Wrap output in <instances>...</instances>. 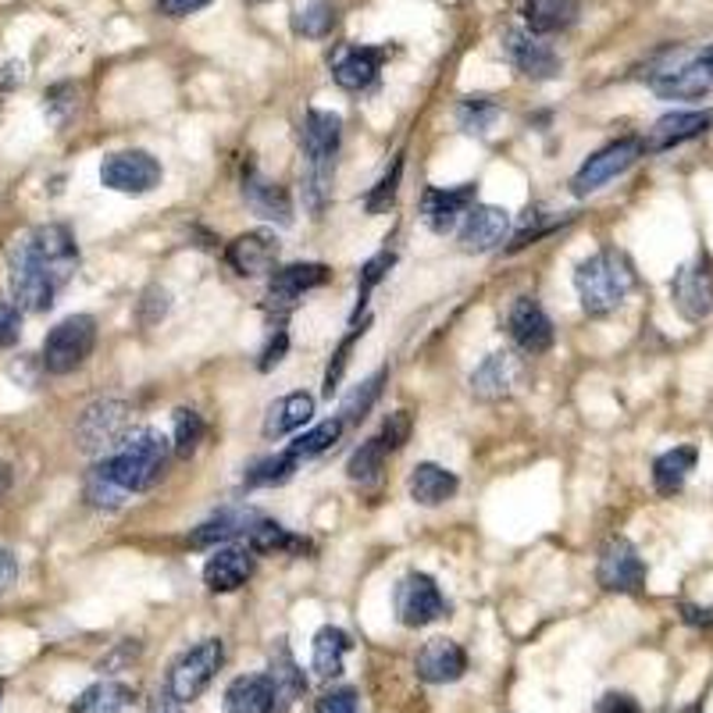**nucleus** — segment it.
<instances>
[{
    "label": "nucleus",
    "instance_id": "obj_11",
    "mask_svg": "<svg viewBox=\"0 0 713 713\" xmlns=\"http://www.w3.org/2000/svg\"><path fill=\"white\" fill-rule=\"evenodd\" d=\"M596 581L607 592H642L646 589V564L627 539H610L599 553Z\"/></svg>",
    "mask_w": 713,
    "mask_h": 713
},
{
    "label": "nucleus",
    "instance_id": "obj_22",
    "mask_svg": "<svg viewBox=\"0 0 713 713\" xmlns=\"http://www.w3.org/2000/svg\"><path fill=\"white\" fill-rule=\"evenodd\" d=\"M414 670H418V678L428 684H450L456 678H464L467 653L456 646L453 638H432L421 646L418 660H414Z\"/></svg>",
    "mask_w": 713,
    "mask_h": 713
},
{
    "label": "nucleus",
    "instance_id": "obj_26",
    "mask_svg": "<svg viewBox=\"0 0 713 713\" xmlns=\"http://www.w3.org/2000/svg\"><path fill=\"white\" fill-rule=\"evenodd\" d=\"M268 681H271V689H275V713H285L299 695L307 692L304 670L296 667L293 653H290V646H285V642H275V649H271Z\"/></svg>",
    "mask_w": 713,
    "mask_h": 713
},
{
    "label": "nucleus",
    "instance_id": "obj_17",
    "mask_svg": "<svg viewBox=\"0 0 713 713\" xmlns=\"http://www.w3.org/2000/svg\"><path fill=\"white\" fill-rule=\"evenodd\" d=\"M475 193L478 185H456V190H425L421 196V222L425 228H432L435 236H446L450 228L464 218V214L475 207Z\"/></svg>",
    "mask_w": 713,
    "mask_h": 713
},
{
    "label": "nucleus",
    "instance_id": "obj_59",
    "mask_svg": "<svg viewBox=\"0 0 713 713\" xmlns=\"http://www.w3.org/2000/svg\"><path fill=\"white\" fill-rule=\"evenodd\" d=\"M8 489H11V467L0 464V496H4Z\"/></svg>",
    "mask_w": 713,
    "mask_h": 713
},
{
    "label": "nucleus",
    "instance_id": "obj_54",
    "mask_svg": "<svg viewBox=\"0 0 713 713\" xmlns=\"http://www.w3.org/2000/svg\"><path fill=\"white\" fill-rule=\"evenodd\" d=\"M14 578H19V561H14L11 550H0V596H4Z\"/></svg>",
    "mask_w": 713,
    "mask_h": 713
},
{
    "label": "nucleus",
    "instance_id": "obj_20",
    "mask_svg": "<svg viewBox=\"0 0 713 713\" xmlns=\"http://www.w3.org/2000/svg\"><path fill=\"white\" fill-rule=\"evenodd\" d=\"M713 128V111H675V114H664L660 122L649 128V136L642 139L646 154H660L670 147H681V143L699 139L703 133Z\"/></svg>",
    "mask_w": 713,
    "mask_h": 713
},
{
    "label": "nucleus",
    "instance_id": "obj_2",
    "mask_svg": "<svg viewBox=\"0 0 713 713\" xmlns=\"http://www.w3.org/2000/svg\"><path fill=\"white\" fill-rule=\"evenodd\" d=\"M168 439L157 432L128 435L114 453H107L90 475H86V499L100 510L122 507L133 493H147L161 482L168 467Z\"/></svg>",
    "mask_w": 713,
    "mask_h": 713
},
{
    "label": "nucleus",
    "instance_id": "obj_12",
    "mask_svg": "<svg viewBox=\"0 0 713 713\" xmlns=\"http://www.w3.org/2000/svg\"><path fill=\"white\" fill-rule=\"evenodd\" d=\"M670 296H675V307L681 318L689 321H706L713 314V268L710 261H689L675 271L670 279Z\"/></svg>",
    "mask_w": 713,
    "mask_h": 713
},
{
    "label": "nucleus",
    "instance_id": "obj_9",
    "mask_svg": "<svg viewBox=\"0 0 713 713\" xmlns=\"http://www.w3.org/2000/svg\"><path fill=\"white\" fill-rule=\"evenodd\" d=\"M393 607H396L399 624L425 627V624H435L442 613H446V599H442L435 578L421 575V570H410V575L396 581Z\"/></svg>",
    "mask_w": 713,
    "mask_h": 713
},
{
    "label": "nucleus",
    "instance_id": "obj_32",
    "mask_svg": "<svg viewBox=\"0 0 713 713\" xmlns=\"http://www.w3.org/2000/svg\"><path fill=\"white\" fill-rule=\"evenodd\" d=\"M261 518L257 510H247V507H228L222 513H214L211 521H204L193 532V546H218V542H228V539H236V535H247L253 521Z\"/></svg>",
    "mask_w": 713,
    "mask_h": 713
},
{
    "label": "nucleus",
    "instance_id": "obj_30",
    "mask_svg": "<svg viewBox=\"0 0 713 713\" xmlns=\"http://www.w3.org/2000/svg\"><path fill=\"white\" fill-rule=\"evenodd\" d=\"M310 418H314V396L310 393H290V396L275 399V404L268 407L264 435L268 439H282V435L296 432V428H304Z\"/></svg>",
    "mask_w": 713,
    "mask_h": 713
},
{
    "label": "nucleus",
    "instance_id": "obj_57",
    "mask_svg": "<svg viewBox=\"0 0 713 713\" xmlns=\"http://www.w3.org/2000/svg\"><path fill=\"white\" fill-rule=\"evenodd\" d=\"M25 79V65L22 61H8L0 68V90H14V86H22Z\"/></svg>",
    "mask_w": 713,
    "mask_h": 713
},
{
    "label": "nucleus",
    "instance_id": "obj_53",
    "mask_svg": "<svg viewBox=\"0 0 713 713\" xmlns=\"http://www.w3.org/2000/svg\"><path fill=\"white\" fill-rule=\"evenodd\" d=\"M596 713H638V706H635V699H632V695L610 692V695H603V699H599Z\"/></svg>",
    "mask_w": 713,
    "mask_h": 713
},
{
    "label": "nucleus",
    "instance_id": "obj_34",
    "mask_svg": "<svg viewBox=\"0 0 713 713\" xmlns=\"http://www.w3.org/2000/svg\"><path fill=\"white\" fill-rule=\"evenodd\" d=\"M133 706V689L122 681H97L90 684L79 699L71 713H122Z\"/></svg>",
    "mask_w": 713,
    "mask_h": 713
},
{
    "label": "nucleus",
    "instance_id": "obj_43",
    "mask_svg": "<svg viewBox=\"0 0 713 713\" xmlns=\"http://www.w3.org/2000/svg\"><path fill=\"white\" fill-rule=\"evenodd\" d=\"M76 104H79V90L71 82H57L47 90V97H43V111H47V118L54 125H65L71 114H76Z\"/></svg>",
    "mask_w": 713,
    "mask_h": 713
},
{
    "label": "nucleus",
    "instance_id": "obj_19",
    "mask_svg": "<svg viewBox=\"0 0 713 713\" xmlns=\"http://www.w3.org/2000/svg\"><path fill=\"white\" fill-rule=\"evenodd\" d=\"M521 375H524V367L513 353H507V350L489 353L475 367V375H471V393H475L478 399H485V404H493V399H503V396H510L513 389H518Z\"/></svg>",
    "mask_w": 713,
    "mask_h": 713
},
{
    "label": "nucleus",
    "instance_id": "obj_39",
    "mask_svg": "<svg viewBox=\"0 0 713 713\" xmlns=\"http://www.w3.org/2000/svg\"><path fill=\"white\" fill-rule=\"evenodd\" d=\"M385 378H389V371L382 367V371H375L371 378H364L361 385H356V389H353L347 399H342V410H339V414H342V425H347V421H364V418H367V410L375 407V399L382 396V382H385Z\"/></svg>",
    "mask_w": 713,
    "mask_h": 713
},
{
    "label": "nucleus",
    "instance_id": "obj_25",
    "mask_svg": "<svg viewBox=\"0 0 713 713\" xmlns=\"http://www.w3.org/2000/svg\"><path fill=\"white\" fill-rule=\"evenodd\" d=\"M382 61H385V50L382 47H350L336 57L332 65V79L342 86V90H367L371 82L378 79L382 71Z\"/></svg>",
    "mask_w": 713,
    "mask_h": 713
},
{
    "label": "nucleus",
    "instance_id": "obj_8",
    "mask_svg": "<svg viewBox=\"0 0 713 713\" xmlns=\"http://www.w3.org/2000/svg\"><path fill=\"white\" fill-rule=\"evenodd\" d=\"M642 154H646V147H642L638 136H624V139L607 143L603 150H596L589 161H585L575 171V179H570V193H575V196H589L596 190H603L607 182L624 176V171L632 168Z\"/></svg>",
    "mask_w": 713,
    "mask_h": 713
},
{
    "label": "nucleus",
    "instance_id": "obj_55",
    "mask_svg": "<svg viewBox=\"0 0 713 713\" xmlns=\"http://www.w3.org/2000/svg\"><path fill=\"white\" fill-rule=\"evenodd\" d=\"M681 621L692 624V627H713V607H692V603H684V607H681Z\"/></svg>",
    "mask_w": 713,
    "mask_h": 713
},
{
    "label": "nucleus",
    "instance_id": "obj_31",
    "mask_svg": "<svg viewBox=\"0 0 713 713\" xmlns=\"http://www.w3.org/2000/svg\"><path fill=\"white\" fill-rule=\"evenodd\" d=\"M695 461H699V450L695 446H675L660 453L653 461V485L660 496H675L681 493V485L689 482V475L695 471Z\"/></svg>",
    "mask_w": 713,
    "mask_h": 713
},
{
    "label": "nucleus",
    "instance_id": "obj_33",
    "mask_svg": "<svg viewBox=\"0 0 713 713\" xmlns=\"http://www.w3.org/2000/svg\"><path fill=\"white\" fill-rule=\"evenodd\" d=\"M350 653V635L342 627L325 624L318 635H314V675L321 678H336L342 675V656Z\"/></svg>",
    "mask_w": 713,
    "mask_h": 713
},
{
    "label": "nucleus",
    "instance_id": "obj_5",
    "mask_svg": "<svg viewBox=\"0 0 713 713\" xmlns=\"http://www.w3.org/2000/svg\"><path fill=\"white\" fill-rule=\"evenodd\" d=\"M97 347V321L90 314H71V318L57 321L47 339H43V371L50 375H71L76 367L90 361V353Z\"/></svg>",
    "mask_w": 713,
    "mask_h": 713
},
{
    "label": "nucleus",
    "instance_id": "obj_48",
    "mask_svg": "<svg viewBox=\"0 0 713 713\" xmlns=\"http://www.w3.org/2000/svg\"><path fill=\"white\" fill-rule=\"evenodd\" d=\"M318 713H361V706H356V692L353 689H328L321 699H318Z\"/></svg>",
    "mask_w": 713,
    "mask_h": 713
},
{
    "label": "nucleus",
    "instance_id": "obj_52",
    "mask_svg": "<svg viewBox=\"0 0 713 713\" xmlns=\"http://www.w3.org/2000/svg\"><path fill=\"white\" fill-rule=\"evenodd\" d=\"M211 0H157V8L168 19H185V14H196L200 8H207Z\"/></svg>",
    "mask_w": 713,
    "mask_h": 713
},
{
    "label": "nucleus",
    "instance_id": "obj_29",
    "mask_svg": "<svg viewBox=\"0 0 713 713\" xmlns=\"http://www.w3.org/2000/svg\"><path fill=\"white\" fill-rule=\"evenodd\" d=\"M225 713H275V689L268 675H242L228 684Z\"/></svg>",
    "mask_w": 713,
    "mask_h": 713
},
{
    "label": "nucleus",
    "instance_id": "obj_58",
    "mask_svg": "<svg viewBox=\"0 0 713 713\" xmlns=\"http://www.w3.org/2000/svg\"><path fill=\"white\" fill-rule=\"evenodd\" d=\"M695 65L703 68L706 76L713 79V47H703V50H699V54H695Z\"/></svg>",
    "mask_w": 713,
    "mask_h": 713
},
{
    "label": "nucleus",
    "instance_id": "obj_21",
    "mask_svg": "<svg viewBox=\"0 0 713 713\" xmlns=\"http://www.w3.org/2000/svg\"><path fill=\"white\" fill-rule=\"evenodd\" d=\"M328 282V268L325 264H285L275 268L268 279V307L290 310L304 293L318 290Z\"/></svg>",
    "mask_w": 713,
    "mask_h": 713
},
{
    "label": "nucleus",
    "instance_id": "obj_14",
    "mask_svg": "<svg viewBox=\"0 0 713 713\" xmlns=\"http://www.w3.org/2000/svg\"><path fill=\"white\" fill-rule=\"evenodd\" d=\"M503 50L510 57V65L528 79H553L561 71V57L553 54L550 43H542L528 29H507L503 33Z\"/></svg>",
    "mask_w": 713,
    "mask_h": 713
},
{
    "label": "nucleus",
    "instance_id": "obj_27",
    "mask_svg": "<svg viewBox=\"0 0 713 713\" xmlns=\"http://www.w3.org/2000/svg\"><path fill=\"white\" fill-rule=\"evenodd\" d=\"M407 489H410L414 503H421V507H439V503H446V499H453V493L461 489V482H456L453 471H446L442 464L425 461V464H418V467L410 471Z\"/></svg>",
    "mask_w": 713,
    "mask_h": 713
},
{
    "label": "nucleus",
    "instance_id": "obj_41",
    "mask_svg": "<svg viewBox=\"0 0 713 713\" xmlns=\"http://www.w3.org/2000/svg\"><path fill=\"white\" fill-rule=\"evenodd\" d=\"M393 261H396V253H393V250H382V253H375V257H371V261L361 268V275H356V310H353V318L364 310L371 290H375V285L385 279V271L393 268Z\"/></svg>",
    "mask_w": 713,
    "mask_h": 713
},
{
    "label": "nucleus",
    "instance_id": "obj_13",
    "mask_svg": "<svg viewBox=\"0 0 713 713\" xmlns=\"http://www.w3.org/2000/svg\"><path fill=\"white\" fill-rule=\"evenodd\" d=\"M225 261L242 279L268 275V271H275V261H279V239H275V233H268V228L242 233V236H236L233 242H228Z\"/></svg>",
    "mask_w": 713,
    "mask_h": 713
},
{
    "label": "nucleus",
    "instance_id": "obj_24",
    "mask_svg": "<svg viewBox=\"0 0 713 713\" xmlns=\"http://www.w3.org/2000/svg\"><path fill=\"white\" fill-rule=\"evenodd\" d=\"M649 86H653V93L664 100H699L713 90V79L695 65V57H689V61H681V65L656 68Z\"/></svg>",
    "mask_w": 713,
    "mask_h": 713
},
{
    "label": "nucleus",
    "instance_id": "obj_16",
    "mask_svg": "<svg viewBox=\"0 0 713 713\" xmlns=\"http://www.w3.org/2000/svg\"><path fill=\"white\" fill-rule=\"evenodd\" d=\"M507 328H510V339L518 342L524 353H532V356L546 353V350L553 347V339H556L550 314L542 310L532 296H521L518 304L510 307Z\"/></svg>",
    "mask_w": 713,
    "mask_h": 713
},
{
    "label": "nucleus",
    "instance_id": "obj_46",
    "mask_svg": "<svg viewBox=\"0 0 713 713\" xmlns=\"http://www.w3.org/2000/svg\"><path fill=\"white\" fill-rule=\"evenodd\" d=\"M410 428H414V421H410V414L407 410H393L389 418H385V425H382V446L389 450V453H396V450H404L407 446V439H410Z\"/></svg>",
    "mask_w": 713,
    "mask_h": 713
},
{
    "label": "nucleus",
    "instance_id": "obj_49",
    "mask_svg": "<svg viewBox=\"0 0 713 713\" xmlns=\"http://www.w3.org/2000/svg\"><path fill=\"white\" fill-rule=\"evenodd\" d=\"M165 314H168V293L150 285L139 299V318H143V325H154V321H161Z\"/></svg>",
    "mask_w": 713,
    "mask_h": 713
},
{
    "label": "nucleus",
    "instance_id": "obj_35",
    "mask_svg": "<svg viewBox=\"0 0 713 713\" xmlns=\"http://www.w3.org/2000/svg\"><path fill=\"white\" fill-rule=\"evenodd\" d=\"M250 542V553H293V550H307L304 539L290 535L279 521H268V518H257L253 528L247 532Z\"/></svg>",
    "mask_w": 713,
    "mask_h": 713
},
{
    "label": "nucleus",
    "instance_id": "obj_44",
    "mask_svg": "<svg viewBox=\"0 0 713 713\" xmlns=\"http://www.w3.org/2000/svg\"><path fill=\"white\" fill-rule=\"evenodd\" d=\"M200 439H204V418L190 407H179L176 410V453L179 456H190Z\"/></svg>",
    "mask_w": 713,
    "mask_h": 713
},
{
    "label": "nucleus",
    "instance_id": "obj_56",
    "mask_svg": "<svg viewBox=\"0 0 713 713\" xmlns=\"http://www.w3.org/2000/svg\"><path fill=\"white\" fill-rule=\"evenodd\" d=\"M147 713H182V703L168 692V684H165V689H157V692H154Z\"/></svg>",
    "mask_w": 713,
    "mask_h": 713
},
{
    "label": "nucleus",
    "instance_id": "obj_7",
    "mask_svg": "<svg viewBox=\"0 0 713 713\" xmlns=\"http://www.w3.org/2000/svg\"><path fill=\"white\" fill-rule=\"evenodd\" d=\"M225 660V646L218 638H204V642H196L193 649H185L176 664H171L168 670V692L179 699V703H193V699H200L207 692V684L214 681V675H218V667Z\"/></svg>",
    "mask_w": 713,
    "mask_h": 713
},
{
    "label": "nucleus",
    "instance_id": "obj_42",
    "mask_svg": "<svg viewBox=\"0 0 713 713\" xmlns=\"http://www.w3.org/2000/svg\"><path fill=\"white\" fill-rule=\"evenodd\" d=\"M399 179H404V157H396L393 168L385 171V176L378 179L375 190L367 193V200H364L367 214H382V211H389V207H393L396 190H399Z\"/></svg>",
    "mask_w": 713,
    "mask_h": 713
},
{
    "label": "nucleus",
    "instance_id": "obj_40",
    "mask_svg": "<svg viewBox=\"0 0 713 713\" xmlns=\"http://www.w3.org/2000/svg\"><path fill=\"white\" fill-rule=\"evenodd\" d=\"M332 25H336V8L328 4V0H314V4H307L304 11H296V19H293V29L299 36H310V39H321L332 33Z\"/></svg>",
    "mask_w": 713,
    "mask_h": 713
},
{
    "label": "nucleus",
    "instance_id": "obj_10",
    "mask_svg": "<svg viewBox=\"0 0 713 713\" xmlns=\"http://www.w3.org/2000/svg\"><path fill=\"white\" fill-rule=\"evenodd\" d=\"M100 182L114 193L143 196L161 185V165H157V157H150L147 150H122V154L104 157V165H100Z\"/></svg>",
    "mask_w": 713,
    "mask_h": 713
},
{
    "label": "nucleus",
    "instance_id": "obj_4",
    "mask_svg": "<svg viewBox=\"0 0 713 713\" xmlns=\"http://www.w3.org/2000/svg\"><path fill=\"white\" fill-rule=\"evenodd\" d=\"M342 118L332 111H307L304 128H299V143L307 154V176H304V200L314 214H321L332 193V168L339 154Z\"/></svg>",
    "mask_w": 713,
    "mask_h": 713
},
{
    "label": "nucleus",
    "instance_id": "obj_6",
    "mask_svg": "<svg viewBox=\"0 0 713 713\" xmlns=\"http://www.w3.org/2000/svg\"><path fill=\"white\" fill-rule=\"evenodd\" d=\"M128 435H133V407L122 399H100V404L86 407L76 425L79 450L93 456L114 453Z\"/></svg>",
    "mask_w": 713,
    "mask_h": 713
},
{
    "label": "nucleus",
    "instance_id": "obj_3",
    "mask_svg": "<svg viewBox=\"0 0 713 713\" xmlns=\"http://www.w3.org/2000/svg\"><path fill=\"white\" fill-rule=\"evenodd\" d=\"M575 290L581 299V310L592 318L618 310L627 293L635 290V264L621 250H599L589 261H581L575 271Z\"/></svg>",
    "mask_w": 713,
    "mask_h": 713
},
{
    "label": "nucleus",
    "instance_id": "obj_45",
    "mask_svg": "<svg viewBox=\"0 0 713 713\" xmlns=\"http://www.w3.org/2000/svg\"><path fill=\"white\" fill-rule=\"evenodd\" d=\"M499 118V107L485 97H467L461 107V125L464 133H489L493 122Z\"/></svg>",
    "mask_w": 713,
    "mask_h": 713
},
{
    "label": "nucleus",
    "instance_id": "obj_18",
    "mask_svg": "<svg viewBox=\"0 0 713 713\" xmlns=\"http://www.w3.org/2000/svg\"><path fill=\"white\" fill-rule=\"evenodd\" d=\"M242 200H247V207L257 218L275 225H293V200L285 193V185L264 179L257 168L242 171Z\"/></svg>",
    "mask_w": 713,
    "mask_h": 713
},
{
    "label": "nucleus",
    "instance_id": "obj_28",
    "mask_svg": "<svg viewBox=\"0 0 713 713\" xmlns=\"http://www.w3.org/2000/svg\"><path fill=\"white\" fill-rule=\"evenodd\" d=\"M581 0H524V25L528 33L535 36H550V33H564L578 22Z\"/></svg>",
    "mask_w": 713,
    "mask_h": 713
},
{
    "label": "nucleus",
    "instance_id": "obj_37",
    "mask_svg": "<svg viewBox=\"0 0 713 713\" xmlns=\"http://www.w3.org/2000/svg\"><path fill=\"white\" fill-rule=\"evenodd\" d=\"M296 464H299V461H296L290 450L279 453V456H268V461H257V464L247 471L242 485H247V489H268V485H282V482L293 478Z\"/></svg>",
    "mask_w": 713,
    "mask_h": 713
},
{
    "label": "nucleus",
    "instance_id": "obj_23",
    "mask_svg": "<svg viewBox=\"0 0 713 713\" xmlns=\"http://www.w3.org/2000/svg\"><path fill=\"white\" fill-rule=\"evenodd\" d=\"M253 575V553L239 546H218L204 564V585L211 592H236Z\"/></svg>",
    "mask_w": 713,
    "mask_h": 713
},
{
    "label": "nucleus",
    "instance_id": "obj_1",
    "mask_svg": "<svg viewBox=\"0 0 713 713\" xmlns=\"http://www.w3.org/2000/svg\"><path fill=\"white\" fill-rule=\"evenodd\" d=\"M79 250L65 225H39L8 250V285L14 307L43 314L76 275Z\"/></svg>",
    "mask_w": 713,
    "mask_h": 713
},
{
    "label": "nucleus",
    "instance_id": "obj_15",
    "mask_svg": "<svg viewBox=\"0 0 713 713\" xmlns=\"http://www.w3.org/2000/svg\"><path fill=\"white\" fill-rule=\"evenodd\" d=\"M510 233V214L503 207L493 204H475L464 214V225L456 233V242H461L464 253H489Z\"/></svg>",
    "mask_w": 713,
    "mask_h": 713
},
{
    "label": "nucleus",
    "instance_id": "obj_47",
    "mask_svg": "<svg viewBox=\"0 0 713 713\" xmlns=\"http://www.w3.org/2000/svg\"><path fill=\"white\" fill-rule=\"evenodd\" d=\"M364 336V325L361 328H353V332L339 342V350H336V356H332V364H328V371H325V396H332L336 393V385H339V378H342V371H347V361H350V347L356 339Z\"/></svg>",
    "mask_w": 713,
    "mask_h": 713
},
{
    "label": "nucleus",
    "instance_id": "obj_51",
    "mask_svg": "<svg viewBox=\"0 0 713 713\" xmlns=\"http://www.w3.org/2000/svg\"><path fill=\"white\" fill-rule=\"evenodd\" d=\"M285 350H290V336H285L282 328H279V332L268 339V347H264V353H261V371H271V367H275V364L282 361V356H285Z\"/></svg>",
    "mask_w": 713,
    "mask_h": 713
},
{
    "label": "nucleus",
    "instance_id": "obj_50",
    "mask_svg": "<svg viewBox=\"0 0 713 713\" xmlns=\"http://www.w3.org/2000/svg\"><path fill=\"white\" fill-rule=\"evenodd\" d=\"M22 336V310L14 304H0V347H14Z\"/></svg>",
    "mask_w": 713,
    "mask_h": 713
},
{
    "label": "nucleus",
    "instance_id": "obj_36",
    "mask_svg": "<svg viewBox=\"0 0 713 713\" xmlns=\"http://www.w3.org/2000/svg\"><path fill=\"white\" fill-rule=\"evenodd\" d=\"M385 456H389V450L382 446V439H364L361 446L353 450V456L347 461V475L350 482L356 485H371L378 475H382V467H385Z\"/></svg>",
    "mask_w": 713,
    "mask_h": 713
},
{
    "label": "nucleus",
    "instance_id": "obj_38",
    "mask_svg": "<svg viewBox=\"0 0 713 713\" xmlns=\"http://www.w3.org/2000/svg\"><path fill=\"white\" fill-rule=\"evenodd\" d=\"M339 435H342V418H328V421H321V425H314L310 432L296 435L293 446H290V453L296 456V461H307V456H318V453H325L328 446H336Z\"/></svg>",
    "mask_w": 713,
    "mask_h": 713
}]
</instances>
